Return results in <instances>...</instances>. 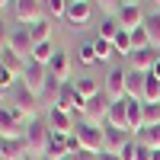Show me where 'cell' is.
Listing matches in <instances>:
<instances>
[{"label":"cell","instance_id":"obj_1","mask_svg":"<svg viewBox=\"0 0 160 160\" xmlns=\"http://www.w3.org/2000/svg\"><path fill=\"white\" fill-rule=\"evenodd\" d=\"M7 109L13 112V118H16L22 128H29V125L35 122V115H38V96H35V93H29V90L19 83V87L10 90V102H7Z\"/></svg>","mask_w":160,"mask_h":160},{"label":"cell","instance_id":"obj_2","mask_svg":"<svg viewBox=\"0 0 160 160\" xmlns=\"http://www.w3.org/2000/svg\"><path fill=\"white\" fill-rule=\"evenodd\" d=\"M48 141H51V128L45 125V122H35L26 128V151H29L32 157H45V151H48Z\"/></svg>","mask_w":160,"mask_h":160},{"label":"cell","instance_id":"obj_3","mask_svg":"<svg viewBox=\"0 0 160 160\" xmlns=\"http://www.w3.org/2000/svg\"><path fill=\"white\" fill-rule=\"evenodd\" d=\"M77 138H80V148L83 151H90V154H102V144H106V138H102V128L99 125H90V122H77Z\"/></svg>","mask_w":160,"mask_h":160},{"label":"cell","instance_id":"obj_4","mask_svg":"<svg viewBox=\"0 0 160 160\" xmlns=\"http://www.w3.org/2000/svg\"><path fill=\"white\" fill-rule=\"evenodd\" d=\"M13 13H16L19 26H35L45 19V3L42 0H16L13 3Z\"/></svg>","mask_w":160,"mask_h":160},{"label":"cell","instance_id":"obj_5","mask_svg":"<svg viewBox=\"0 0 160 160\" xmlns=\"http://www.w3.org/2000/svg\"><path fill=\"white\" fill-rule=\"evenodd\" d=\"M7 48L13 51V55H19L29 61L32 55V35H29V26H13L10 29V38H7Z\"/></svg>","mask_w":160,"mask_h":160},{"label":"cell","instance_id":"obj_6","mask_svg":"<svg viewBox=\"0 0 160 160\" xmlns=\"http://www.w3.org/2000/svg\"><path fill=\"white\" fill-rule=\"evenodd\" d=\"M45 80H48V68L45 64H35V61H29L26 64V71H22V77H19V83L29 90V93H42V87H45Z\"/></svg>","mask_w":160,"mask_h":160},{"label":"cell","instance_id":"obj_7","mask_svg":"<svg viewBox=\"0 0 160 160\" xmlns=\"http://www.w3.org/2000/svg\"><path fill=\"white\" fill-rule=\"evenodd\" d=\"M125 80H128V71H122V68H112L109 74H106V99L109 102H118V99L128 96Z\"/></svg>","mask_w":160,"mask_h":160},{"label":"cell","instance_id":"obj_8","mask_svg":"<svg viewBox=\"0 0 160 160\" xmlns=\"http://www.w3.org/2000/svg\"><path fill=\"white\" fill-rule=\"evenodd\" d=\"M102 138H106V144H102V151H106V154H122L128 144H131V131L102 125Z\"/></svg>","mask_w":160,"mask_h":160},{"label":"cell","instance_id":"obj_9","mask_svg":"<svg viewBox=\"0 0 160 160\" xmlns=\"http://www.w3.org/2000/svg\"><path fill=\"white\" fill-rule=\"evenodd\" d=\"M106 112H109V99H106V93H99V96L87 99V109H83V122L90 125H106Z\"/></svg>","mask_w":160,"mask_h":160},{"label":"cell","instance_id":"obj_10","mask_svg":"<svg viewBox=\"0 0 160 160\" xmlns=\"http://www.w3.org/2000/svg\"><path fill=\"white\" fill-rule=\"evenodd\" d=\"M0 138H3V141H19V138H26V128L13 118V112L7 109V106H0Z\"/></svg>","mask_w":160,"mask_h":160},{"label":"cell","instance_id":"obj_11","mask_svg":"<svg viewBox=\"0 0 160 160\" xmlns=\"http://www.w3.org/2000/svg\"><path fill=\"white\" fill-rule=\"evenodd\" d=\"M115 19H118V26H122V29H128V32H135V29H141L144 26V13H141V7L138 3H125L122 10L115 13Z\"/></svg>","mask_w":160,"mask_h":160},{"label":"cell","instance_id":"obj_12","mask_svg":"<svg viewBox=\"0 0 160 160\" xmlns=\"http://www.w3.org/2000/svg\"><path fill=\"white\" fill-rule=\"evenodd\" d=\"M160 58V51L157 48H144V51H131V58H128V71H141V74H151L154 71V64Z\"/></svg>","mask_w":160,"mask_h":160},{"label":"cell","instance_id":"obj_13","mask_svg":"<svg viewBox=\"0 0 160 160\" xmlns=\"http://www.w3.org/2000/svg\"><path fill=\"white\" fill-rule=\"evenodd\" d=\"M48 128L58 131V135H71V131L77 128V118H74L71 112L58 109V106H51V112H48Z\"/></svg>","mask_w":160,"mask_h":160},{"label":"cell","instance_id":"obj_14","mask_svg":"<svg viewBox=\"0 0 160 160\" xmlns=\"http://www.w3.org/2000/svg\"><path fill=\"white\" fill-rule=\"evenodd\" d=\"M106 125H109V128H122V131H128V96L118 99V102H109Z\"/></svg>","mask_w":160,"mask_h":160},{"label":"cell","instance_id":"obj_15","mask_svg":"<svg viewBox=\"0 0 160 160\" xmlns=\"http://www.w3.org/2000/svg\"><path fill=\"white\" fill-rule=\"evenodd\" d=\"M71 68H74V61H71V55H68V51H55V58H51L48 71L55 74L61 83H71Z\"/></svg>","mask_w":160,"mask_h":160},{"label":"cell","instance_id":"obj_16","mask_svg":"<svg viewBox=\"0 0 160 160\" xmlns=\"http://www.w3.org/2000/svg\"><path fill=\"white\" fill-rule=\"evenodd\" d=\"M45 157H48V160H68V157H71V151H68V135L51 131V141H48Z\"/></svg>","mask_w":160,"mask_h":160},{"label":"cell","instance_id":"obj_17","mask_svg":"<svg viewBox=\"0 0 160 160\" xmlns=\"http://www.w3.org/2000/svg\"><path fill=\"white\" fill-rule=\"evenodd\" d=\"M144 83H148V74H141V71H128L125 90H128L131 99H141V102H144Z\"/></svg>","mask_w":160,"mask_h":160},{"label":"cell","instance_id":"obj_18","mask_svg":"<svg viewBox=\"0 0 160 160\" xmlns=\"http://www.w3.org/2000/svg\"><path fill=\"white\" fill-rule=\"evenodd\" d=\"M22 154H29L26 151V138H19V141H3L0 138V160H22Z\"/></svg>","mask_w":160,"mask_h":160},{"label":"cell","instance_id":"obj_19","mask_svg":"<svg viewBox=\"0 0 160 160\" xmlns=\"http://www.w3.org/2000/svg\"><path fill=\"white\" fill-rule=\"evenodd\" d=\"M0 64H3V68L13 74V77H22V71H26V64H29V61H26V58H19V55H13V51L7 48V51H0Z\"/></svg>","mask_w":160,"mask_h":160},{"label":"cell","instance_id":"obj_20","mask_svg":"<svg viewBox=\"0 0 160 160\" xmlns=\"http://www.w3.org/2000/svg\"><path fill=\"white\" fill-rule=\"evenodd\" d=\"M90 13H93V7H90V3H68V13H64V19H68L71 26H83V22L90 19Z\"/></svg>","mask_w":160,"mask_h":160},{"label":"cell","instance_id":"obj_21","mask_svg":"<svg viewBox=\"0 0 160 160\" xmlns=\"http://www.w3.org/2000/svg\"><path fill=\"white\" fill-rule=\"evenodd\" d=\"M29 35H32V48L42 45V42H51V19H42V22L29 26Z\"/></svg>","mask_w":160,"mask_h":160},{"label":"cell","instance_id":"obj_22","mask_svg":"<svg viewBox=\"0 0 160 160\" xmlns=\"http://www.w3.org/2000/svg\"><path fill=\"white\" fill-rule=\"evenodd\" d=\"M112 45H115V55H122V58H131V51H135V45H131V32L122 29L115 38H112Z\"/></svg>","mask_w":160,"mask_h":160},{"label":"cell","instance_id":"obj_23","mask_svg":"<svg viewBox=\"0 0 160 160\" xmlns=\"http://www.w3.org/2000/svg\"><path fill=\"white\" fill-rule=\"evenodd\" d=\"M51 58H55V48H51V42H42V45H35L32 48V55H29V61H35V64H51Z\"/></svg>","mask_w":160,"mask_h":160},{"label":"cell","instance_id":"obj_24","mask_svg":"<svg viewBox=\"0 0 160 160\" xmlns=\"http://www.w3.org/2000/svg\"><path fill=\"white\" fill-rule=\"evenodd\" d=\"M144 29H148V38H151V45L160 51V13H151V16L144 19Z\"/></svg>","mask_w":160,"mask_h":160},{"label":"cell","instance_id":"obj_25","mask_svg":"<svg viewBox=\"0 0 160 160\" xmlns=\"http://www.w3.org/2000/svg\"><path fill=\"white\" fill-rule=\"evenodd\" d=\"M74 87H77V93H80L83 99H93V96H99V93H102V90H99V83H96L93 77H80Z\"/></svg>","mask_w":160,"mask_h":160},{"label":"cell","instance_id":"obj_26","mask_svg":"<svg viewBox=\"0 0 160 160\" xmlns=\"http://www.w3.org/2000/svg\"><path fill=\"white\" fill-rule=\"evenodd\" d=\"M157 125H160V102H144V128H157Z\"/></svg>","mask_w":160,"mask_h":160},{"label":"cell","instance_id":"obj_27","mask_svg":"<svg viewBox=\"0 0 160 160\" xmlns=\"http://www.w3.org/2000/svg\"><path fill=\"white\" fill-rule=\"evenodd\" d=\"M42 3H45V16H48V19H58V16L68 13V3H71V0H42Z\"/></svg>","mask_w":160,"mask_h":160},{"label":"cell","instance_id":"obj_28","mask_svg":"<svg viewBox=\"0 0 160 160\" xmlns=\"http://www.w3.org/2000/svg\"><path fill=\"white\" fill-rule=\"evenodd\" d=\"M93 48H96V61H109L112 55H115V45L109 42V38H96V42H93Z\"/></svg>","mask_w":160,"mask_h":160},{"label":"cell","instance_id":"obj_29","mask_svg":"<svg viewBox=\"0 0 160 160\" xmlns=\"http://www.w3.org/2000/svg\"><path fill=\"white\" fill-rule=\"evenodd\" d=\"M138 141L148 144V148H154V151H160V125L157 128H144L141 135H138Z\"/></svg>","mask_w":160,"mask_h":160},{"label":"cell","instance_id":"obj_30","mask_svg":"<svg viewBox=\"0 0 160 160\" xmlns=\"http://www.w3.org/2000/svg\"><path fill=\"white\" fill-rule=\"evenodd\" d=\"M77 61L87 64V68H90V64H99V61H96V48H93V42H87V45L77 48Z\"/></svg>","mask_w":160,"mask_h":160},{"label":"cell","instance_id":"obj_31","mask_svg":"<svg viewBox=\"0 0 160 160\" xmlns=\"http://www.w3.org/2000/svg\"><path fill=\"white\" fill-rule=\"evenodd\" d=\"M131 45H135V51L154 48V45H151V38H148V29H144V26H141V29H135V32H131Z\"/></svg>","mask_w":160,"mask_h":160},{"label":"cell","instance_id":"obj_32","mask_svg":"<svg viewBox=\"0 0 160 160\" xmlns=\"http://www.w3.org/2000/svg\"><path fill=\"white\" fill-rule=\"evenodd\" d=\"M118 32H122V26H118V19H106V22H102V32H99V35L112 42V38H115Z\"/></svg>","mask_w":160,"mask_h":160},{"label":"cell","instance_id":"obj_33","mask_svg":"<svg viewBox=\"0 0 160 160\" xmlns=\"http://www.w3.org/2000/svg\"><path fill=\"white\" fill-rule=\"evenodd\" d=\"M13 83H16V77H13V74L3 68V64H0V90H3V93H10V90H13Z\"/></svg>","mask_w":160,"mask_h":160},{"label":"cell","instance_id":"obj_34","mask_svg":"<svg viewBox=\"0 0 160 160\" xmlns=\"http://www.w3.org/2000/svg\"><path fill=\"white\" fill-rule=\"evenodd\" d=\"M135 160H154V148H148V144L138 141V151H135Z\"/></svg>","mask_w":160,"mask_h":160},{"label":"cell","instance_id":"obj_35","mask_svg":"<svg viewBox=\"0 0 160 160\" xmlns=\"http://www.w3.org/2000/svg\"><path fill=\"white\" fill-rule=\"evenodd\" d=\"M96 3H99L102 10H109V13H118V10L125 7V0H96Z\"/></svg>","mask_w":160,"mask_h":160},{"label":"cell","instance_id":"obj_36","mask_svg":"<svg viewBox=\"0 0 160 160\" xmlns=\"http://www.w3.org/2000/svg\"><path fill=\"white\" fill-rule=\"evenodd\" d=\"M68 151H71V154H80V151H83V148H80V138H77V131H71V135H68Z\"/></svg>","mask_w":160,"mask_h":160},{"label":"cell","instance_id":"obj_37","mask_svg":"<svg viewBox=\"0 0 160 160\" xmlns=\"http://www.w3.org/2000/svg\"><path fill=\"white\" fill-rule=\"evenodd\" d=\"M135 151H138V141H131V144H128V148L118 154V157H122V160H135Z\"/></svg>","mask_w":160,"mask_h":160},{"label":"cell","instance_id":"obj_38","mask_svg":"<svg viewBox=\"0 0 160 160\" xmlns=\"http://www.w3.org/2000/svg\"><path fill=\"white\" fill-rule=\"evenodd\" d=\"M68 160H99V154H90V151H80V154H71Z\"/></svg>","mask_w":160,"mask_h":160},{"label":"cell","instance_id":"obj_39","mask_svg":"<svg viewBox=\"0 0 160 160\" xmlns=\"http://www.w3.org/2000/svg\"><path fill=\"white\" fill-rule=\"evenodd\" d=\"M99 160H122V157H118V154H106V151H102V154H99Z\"/></svg>","mask_w":160,"mask_h":160},{"label":"cell","instance_id":"obj_40","mask_svg":"<svg viewBox=\"0 0 160 160\" xmlns=\"http://www.w3.org/2000/svg\"><path fill=\"white\" fill-rule=\"evenodd\" d=\"M151 74H154V77L160 80V58H157V64H154V71H151Z\"/></svg>","mask_w":160,"mask_h":160},{"label":"cell","instance_id":"obj_41","mask_svg":"<svg viewBox=\"0 0 160 160\" xmlns=\"http://www.w3.org/2000/svg\"><path fill=\"white\" fill-rule=\"evenodd\" d=\"M10 3H16V0H0V10H3V7H10Z\"/></svg>","mask_w":160,"mask_h":160},{"label":"cell","instance_id":"obj_42","mask_svg":"<svg viewBox=\"0 0 160 160\" xmlns=\"http://www.w3.org/2000/svg\"><path fill=\"white\" fill-rule=\"evenodd\" d=\"M71 3H90V0H71Z\"/></svg>","mask_w":160,"mask_h":160},{"label":"cell","instance_id":"obj_43","mask_svg":"<svg viewBox=\"0 0 160 160\" xmlns=\"http://www.w3.org/2000/svg\"><path fill=\"white\" fill-rule=\"evenodd\" d=\"M154 160H160V151H154Z\"/></svg>","mask_w":160,"mask_h":160},{"label":"cell","instance_id":"obj_44","mask_svg":"<svg viewBox=\"0 0 160 160\" xmlns=\"http://www.w3.org/2000/svg\"><path fill=\"white\" fill-rule=\"evenodd\" d=\"M128 3H135V0H128Z\"/></svg>","mask_w":160,"mask_h":160},{"label":"cell","instance_id":"obj_45","mask_svg":"<svg viewBox=\"0 0 160 160\" xmlns=\"http://www.w3.org/2000/svg\"><path fill=\"white\" fill-rule=\"evenodd\" d=\"M154 3H160V0H154Z\"/></svg>","mask_w":160,"mask_h":160},{"label":"cell","instance_id":"obj_46","mask_svg":"<svg viewBox=\"0 0 160 160\" xmlns=\"http://www.w3.org/2000/svg\"><path fill=\"white\" fill-rule=\"evenodd\" d=\"M42 160H48V157H42Z\"/></svg>","mask_w":160,"mask_h":160}]
</instances>
